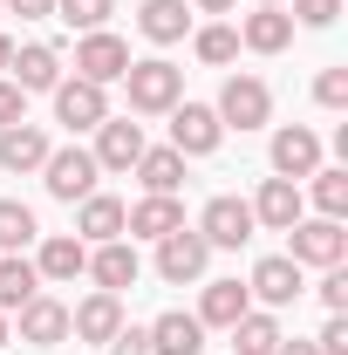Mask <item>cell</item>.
<instances>
[{
	"mask_svg": "<svg viewBox=\"0 0 348 355\" xmlns=\"http://www.w3.org/2000/svg\"><path fill=\"white\" fill-rule=\"evenodd\" d=\"M130 171L143 178V191H157V198H177V184H184V157L164 144V150H143Z\"/></svg>",
	"mask_w": 348,
	"mask_h": 355,
	"instance_id": "obj_28",
	"label": "cell"
},
{
	"mask_svg": "<svg viewBox=\"0 0 348 355\" xmlns=\"http://www.w3.org/2000/svg\"><path fill=\"white\" fill-rule=\"evenodd\" d=\"M280 349V321H273V308H246L239 321H232V355H273Z\"/></svg>",
	"mask_w": 348,
	"mask_h": 355,
	"instance_id": "obj_26",
	"label": "cell"
},
{
	"mask_svg": "<svg viewBox=\"0 0 348 355\" xmlns=\"http://www.w3.org/2000/svg\"><path fill=\"white\" fill-rule=\"evenodd\" d=\"M205 260H212V246H205V232H191V225H177L157 239V273L184 287V280H205Z\"/></svg>",
	"mask_w": 348,
	"mask_h": 355,
	"instance_id": "obj_7",
	"label": "cell"
},
{
	"mask_svg": "<svg viewBox=\"0 0 348 355\" xmlns=\"http://www.w3.org/2000/svg\"><path fill=\"white\" fill-rule=\"evenodd\" d=\"M116 328H123V294H103L96 287L82 308H69V335H82V342H110Z\"/></svg>",
	"mask_w": 348,
	"mask_h": 355,
	"instance_id": "obj_17",
	"label": "cell"
},
{
	"mask_svg": "<svg viewBox=\"0 0 348 355\" xmlns=\"http://www.w3.org/2000/svg\"><path fill=\"white\" fill-rule=\"evenodd\" d=\"M218 137H225V123H218L212 103H177L171 110V150L177 157H212Z\"/></svg>",
	"mask_w": 348,
	"mask_h": 355,
	"instance_id": "obj_6",
	"label": "cell"
},
{
	"mask_svg": "<svg viewBox=\"0 0 348 355\" xmlns=\"http://www.w3.org/2000/svg\"><path fill=\"white\" fill-rule=\"evenodd\" d=\"M260 7H280V0H260Z\"/></svg>",
	"mask_w": 348,
	"mask_h": 355,
	"instance_id": "obj_44",
	"label": "cell"
},
{
	"mask_svg": "<svg viewBox=\"0 0 348 355\" xmlns=\"http://www.w3.org/2000/svg\"><path fill=\"white\" fill-rule=\"evenodd\" d=\"M314 205H321V219H342L348 212V164H321L314 171Z\"/></svg>",
	"mask_w": 348,
	"mask_h": 355,
	"instance_id": "obj_30",
	"label": "cell"
},
{
	"mask_svg": "<svg viewBox=\"0 0 348 355\" xmlns=\"http://www.w3.org/2000/svg\"><path fill=\"white\" fill-rule=\"evenodd\" d=\"M35 212L21 205V198H0V253H21V246H35Z\"/></svg>",
	"mask_w": 348,
	"mask_h": 355,
	"instance_id": "obj_29",
	"label": "cell"
},
{
	"mask_svg": "<svg viewBox=\"0 0 348 355\" xmlns=\"http://www.w3.org/2000/svg\"><path fill=\"white\" fill-rule=\"evenodd\" d=\"M314 103L321 110H348V69H321L314 76Z\"/></svg>",
	"mask_w": 348,
	"mask_h": 355,
	"instance_id": "obj_33",
	"label": "cell"
},
{
	"mask_svg": "<svg viewBox=\"0 0 348 355\" xmlns=\"http://www.w3.org/2000/svg\"><path fill=\"white\" fill-rule=\"evenodd\" d=\"M21 342H28V349H55V342H69V308H62L55 294H35V301L21 308Z\"/></svg>",
	"mask_w": 348,
	"mask_h": 355,
	"instance_id": "obj_18",
	"label": "cell"
},
{
	"mask_svg": "<svg viewBox=\"0 0 348 355\" xmlns=\"http://www.w3.org/2000/svg\"><path fill=\"white\" fill-rule=\"evenodd\" d=\"M0 14H7V7H0Z\"/></svg>",
	"mask_w": 348,
	"mask_h": 355,
	"instance_id": "obj_45",
	"label": "cell"
},
{
	"mask_svg": "<svg viewBox=\"0 0 348 355\" xmlns=\"http://www.w3.org/2000/svg\"><path fill=\"white\" fill-rule=\"evenodd\" d=\"M321 171V137L307 130V123H280L273 130V178H314Z\"/></svg>",
	"mask_w": 348,
	"mask_h": 355,
	"instance_id": "obj_8",
	"label": "cell"
},
{
	"mask_svg": "<svg viewBox=\"0 0 348 355\" xmlns=\"http://www.w3.org/2000/svg\"><path fill=\"white\" fill-rule=\"evenodd\" d=\"M110 14H116V0H55V21H69V28H82V35H96Z\"/></svg>",
	"mask_w": 348,
	"mask_h": 355,
	"instance_id": "obj_31",
	"label": "cell"
},
{
	"mask_svg": "<svg viewBox=\"0 0 348 355\" xmlns=\"http://www.w3.org/2000/svg\"><path fill=\"white\" fill-rule=\"evenodd\" d=\"M123 69H130V42H123V35L96 28V35L76 42V76H82V83L110 89V83H123Z\"/></svg>",
	"mask_w": 348,
	"mask_h": 355,
	"instance_id": "obj_3",
	"label": "cell"
},
{
	"mask_svg": "<svg viewBox=\"0 0 348 355\" xmlns=\"http://www.w3.org/2000/svg\"><path fill=\"white\" fill-rule=\"evenodd\" d=\"M266 116H273V89L260 76H232V83L218 89V123L225 130H260Z\"/></svg>",
	"mask_w": 348,
	"mask_h": 355,
	"instance_id": "obj_5",
	"label": "cell"
},
{
	"mask_svg": "<svg viewBox=\"0 0 348 355\" xmlns=\"http://www.w3.org/2000/svg\"><path fill=\"white\" fill-rule=\"evenodd\" d=\"M177 225H184V205H177V198L143 191L137 205H123V232H130V239H164V232H177Z\"/></svg>",
	"mask_w": 348,
	"mask_h": 355,
	"instance_id": "obj_16",
	"label": "cell"
},
{
	"mask_svg": "<svg viewBox=\"0 0 348 355\" xmlns=\"http://www.w3.org/2000/svg\"><path fill=\"white\" fill-rule=\"evenodd\" d=\"M7 62H14V42H7V35H0V76H7Z\"/></svg>",
	"mask_w": 348,
	"mask_h": 355,
	"instance_id": "obj_41",
	"label": "cell"
},
{
	"mask_svg": "<svg viewBox=\"0 0 348 355\" xmlns=\"http://www.w3.org/2000/svg\"><path fill=\"white\" fill-rule=\"evenodd\" d=\"M198 232H205V246H246V239H253V205L225 191V198H212V205H205Z\"/></svg>",
	"mask_w": 348,
	"mask_h": 355,
	"instance_id": "obj_12",
	"label": "cell"
},
{
	"mask_svg": "<svg viewBox=\"0 0 348 355\" xmlns=\"http://www.w3.org/2000/svg\"><path fill=\"white\" fill-rule=\"evenodd\" d=\"M198 7H205V14H225V7H232V0H198Z\"/></svg>",
	"mask_w": 348,
	"mask_h": 355,
	"instance_id": "obj_42",
	"label": "cell"
},
{
	"mask_svg": "<svg viewBox=\"0 0 348 355\" xmlns=\"http://www.w3.org/2000/svg\"><path fill=\"white\" fill-rule=\"evenodd\" d=\"M314 349H321V355H348V314H328V321H321Z\"/></svg>",
	"mask_w": 348,
	"mask_h": 355,
	"instance_id": "obj_34",
	"label": "cell"
},
{
	"mask_svg": "<svg viewBox=\"0 0 348 355\" xmlns=\"http://www.w3.org/2000/svg\"><path fill=\"white\" fill-rule=\"evenodd\" d=\"M48 150H55V144H48V130L21 116V123H7V130H0V171H42Z\"/></svg>",
	"mask_w": 348,
	"mask_h": 355,
	"instance_id": "obj_13",
	"label": "cell"
},
{
	"mask_svg": "<svg viewBox=\"0 0 348 355\" xmlns=\"http://www.w3.org/2000/svg\"><path fill=\"white\" fill-rule=\"evenodd\" d=\"M42 184H48V198H62V205H82L89 191H96V157H89L82 144H69V150H48Z\"/></svg>",
	"mask_w": 348,
	"mask_h": 355,
	"instance_id": "obj_4",
	"label": "cell"
},
{
	"mask_svg": "<svg viewBox=\"0 0 348 355\" xmlns=\"http://www.w3.org/2000/svg\"><path fill=\"white\" fill-rule=\"evenodd\" d=\"M89 273H96V287H103V294H123V287H137L143 260H137L130 239H103V246L89 253Z\"/></svg>",
	"mask_w": 348,
	"mask_h": 355,
	"instance_id": "obj_14",
	"label": "cell"
},
{
	"mask_svg": "<svg viewBox=\"0 0 348 355\" xmlns=\"http://www.w3.org/2000/svg\"><path fill=\"white\" fill-rule=\"evenodd\" d=\"M335 14H342V0H294V21L301 28H328Z\"/></svg>",
	"mask_w": 348,
	"mask_h": 355,
	"instance_id": "obj_35",
	"label": "cell"
},
{
	"mask_svg": "<svg viewBox=\"0 0 348 355\" xmlns=\"http://www.w3.org/2000/svg\"><path fill=\"white\" fill-rule=\"evenodd\" d=\"M191 48H198V62H212V69H218V62H232V55H239V28L212 21V28H198V42H191Z\"/></svg>",
	"mask_w": 348,
	"mask_h": 355,
	"instance_id": "obj_32",
	"label": "cell"
},
{
	"mask_svg": "<svg viewBox=\"0 0 348 355\" xmlns=\"http://www.w3.org/2000/svg\"><path fill=\"white\" fill-rule=\"evenodd\" d=\"M21 116H28V96L0 76V130H7V123H21Z\"/></svg>",
	"mask_w": 348,
	"mask_h": 355,
	"instance_id": "obj_38",
	"label": "cell"
},
{
	"mask_svg": "<svg viewBox=\"0 0 348 355\" xmlns=\"http://www.w3.org/2000/svg\"><path fill=\"white\" fill-rule=\"evenodd\" d=\"M7 14H21V21H48L55 14V0H0Z\"/></svg>",
	"mask_w": 348,
	"mask_h": 355,
	"instance_id": "obj_39",
	"label": "cell"
},
{
	"mask_svg": "<svg viewBox=\"0 0 348 355\" xmlns=\"http://www.w3.org/2000/svg\"><path fill=\"white\" fill-rule=\"evenodd\" d=\"M321 308H328V314H348V273H342V266H328V280H321Z\"/></svg>",
	"mask_w": 348,
	"mask_h": 355,
	"instance_id": "obj_36",
	"label": "cell"
},
{
	"mask_svg": "<svg viewBox=\"0 0 348 355\" xmlns=\"http://www.w3.org/2000/svg\"><path fill=\"white\" fill-rule=\"evenodd\" d=\"M287 260L294 266H342L348 260V232H342V219H294L287 225Z\"/></svg>",
	"mask_w": 348,
	"mask_h": 355,
	"instance_id": "obj_2",
	"label": "cell"
},
{
	"mask_svg": "<svg viewBox=\"0 0 348 355\" xmlns=\"http://www.w3.org/2000/svg\"><path fill=\"white\" fill-rule=\"evenodd\" d=\"M137 28H143V42L171 48V42H184V28H191V14H184V0H143V14H137Z\"/></svg>",
	"mask_w": 348,
	"mask_h": 355,
	"instance_id": "obj_27",
	"label": "cell"
},
{
	"mask_svg": "<svg viewBox=\"0 0 348 355\" xmlns=\"http://www.w3.org/2000/svg\"><path fill=\"white\" fill-rule=\"evenodd\" d=\"M246 294L260 301V308H287V301H301V266L287 260V253H266L253 266V280H246Z\"/></svg>",
	"mask_w": 348,
	"mask_h": 355,
	"instance_id": "obj_11",
	"label": "cell"
},
{
	"mask_svg": "<svg viewBox=\"0 0 348 355\" xmlns=\"http://www.w3.org/2000/svg\"><path fill=\"white\" fill-rule=\"evenodd\" d=\"M35 273H42V280H76V273H89V246L76 239V232H55V239H42Z\"/></svg>",
	"mask_w": 348,
	"mask_h": 355,
	"instance_id": "obj_23",
	"label": "cell"
},
{
	"mask_svg": "<svg viewBox=\"0 0 348 355\" xmlns=\"http://www.w3.org/2000/svg\"><path fill=\"white\" fill-rule=\"evenodd\" d=\"M7 69H14V89H21V96H42V89L62 83V55H55L48 42L14 48V62H7Z\"/></svg>",
	"mask_w": 348,
	"mask_h": 355,
	"instance_id": "obj_19",
	"label": "cell"
},
{
	"mask_svg": "<svg viewBox=\"0 0 348 355\" xmlns=\"http://www.w3.org/2000/svg\"><path fill=\"white\" fill-rule=\"evenodd\" d=\"M123 83H130V110H143V116H164V110L184 103V69H171L164 55L130 62V69H123Z\"/></svg>",
	"mask_w": 348,
	"mask_h": 355,
	"instance_id": "obj_1",
	"label": "cell"
},
{
	"mask_svg": "<svg viewBox=\"0 0 348 355\" xmlns=\"http://www.w3.org/2000/svg\"><path fill=\"white\" fill-rule=\"evenodd\" d=\"M0 349H7V314H0Z\"/></svg>",
	"mask_w": 348,
	"mask_h": 355,
	"instance_id": "obj_43",
	"label": "cell"
},
{
	"mask_svg": "<svg viewBox=\"0 0 348 355\" xmlns=\"http://www.w3.org/2000/svg\"><path fill=\"white\" fill-rule=\"evenodd\" d=\"M143 335H150V355H198V349H205V321H198V314H184V308L157 314Z\"/></svg>",
	"mask_w": 348,
	"mask_h": 355,
	"instance_id": "obj_15",
	"label": "cell"
},
{
	"mask_svg": "<svg viewBox=\"0 0 348 355\" xmlns=\"http://www.w3.org/2000/svg\"><path fill=\"white\" fill-rule=\"evenodd\" d=\"M143 150H150V144H143V130H137L130 116H103V123H96V150H89V157H96V171H130Z\"/></svg>",
	"mask_w": 348,
	"mask_h": 355,
	"instance_id": "obj_10",
	"label": "cell"
},
{
	"mask_svg": "<svg viewBox=\"0 0 348 355\" xmlns=\"http://www.w3.org/2000/svg\"><path fill=\"white\" fill-rule=\"evenodd\" d=\"M48 96H55V123H69V130H96V123L110 116V96H103L96 83H82V76L55 83Z\"/></svg>",
	"mask_w": 348,
	"mask_h": 355,
	"instance_id": "obj_9",
	"label": "cell"
},
{
	"mask_svg": "<svg viewBox=\"0 0 348 355\" xmlns=\"http://www.w3.org/2000/svg\"><path fill=\"white\" fill-rule=\"evenodd\" d=\"M103 349H110V355H150V335H143V328H116Z\"/></svg>",
	"mask_w": 348,
	"mask_h": 355,
	"instance_id": "obj_37",
	"label": "cell"
},
{
	"mask_svg": "<svg viewBox=\"0 0 348 355\" xmlns=\"http://www.w3.org/2000/svg\"><path fill=\"white\" fill-rule=\"evenodd\" d=\"M239 42L253 48V55H280V48L294 42V14L287 7H253L246 28H239Z\"/></svg>",
	"mask_w": 348,
	"mask_h": 355,
	"instance_id": "obj_22",
	"label": "cell"
},
{
	"mask_svg": "<svg viewBox=\"0 0 348 355\" xmlns=\"http://www.w3.org/2000/svg\"><path fill=\"white\" fill-rule=\"evenodd\" d=\"M294 219H301V184H294V178H266L260 198H253V225H266V232H287Z\"/></svg>",
	"mask_w": 348,
	"mask_h": 355,
	"instance_id": "obj_20",
	"label": "cell"
},
{
	"mask_svg": "<svg viewBox=\"0 0 348 355\" xmlns=\"http://www.w3.org/2000/svg\"><path fill=\"white\" fill-rule=\"evenodd\" d=\"M76 239H82V246L123 239V198H110V191H89L82 212H76Z\"/></svg>",
	"mask_w": 348,
	"mask_h": 355,
	"instance_id": "obj_21",
	"label": "cell"
},
{
	"mask_svg": "<svg viewBox=\"0 0 348 355\" xmlns=\"http://www.w3.org/2000/svg\"><path fill=\"white\" fill-rule=\"evenodd\" d=\"M253 308V294L239 287V280H205V301H198V321L205 328H232L239 314Z\"/></svg>",
	"mask_w": 348,
	"mask_h": 355,
	"instance_id": "obj_25",
	"label": "cell"
},
{
	"mask_svg": "<svg viewBox=\"0 0 348 355\" xmlns=\"http://www.w3.org/2000/svg\"><path fill=\"white\" fill-rule=\"evenodd\" d=\"M273 355H321V349H314V342H287V335H280V349H273Z\"/></svg>",
	"mask_w": 348,
	"mask_h": 355,
	"instance_id": "obj_40",
	"label": "cell"
},
{
	"mask_svg": "<svg viewBox=\"0 0 348 355\" xmlns=\"http://www.w3.org/2000/svg\"><path fill=\"white\" fill-rule=\"evenodd\" d=\"M35 294H42V273H35V260H21V253H0V314H21Z\"/></svg>",
	"mask_w": 348,
	"mask_h": 355,
	"instance_id": "obj_24",
	"label": "cell"
}]
</instances>
